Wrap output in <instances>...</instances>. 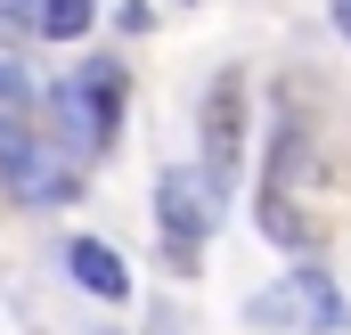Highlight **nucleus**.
<instances>
[{"label":"nucleus","instance_id":"obj_1","mask_svg":"<svg viewBox=\"0 0 351 335\" xmlns=\"http://www.w3.org/2000/svg\"><path fill=\"white\" fill-rule=\"evenodd\" d=\"M351 311H343V286L327 278V270H294V278H278L254 294V327L269 335H335Z\"/></svg>","mask_w":351,"mask_h":335},{"label":"nucleus","instance_id":"obj_2","mask_svg":"<svg viewBox=\"0 0 351 335\" xmlns=\"http://www.w3.org/2000/svg\"><path fill=\"white\" fill-rule=\"evenodd\" d=\"M213 188H204V172H164L156 180V221H164V246H172V262L188 270L196 262V246L213 238Z\"/></svg>","mask_w":351,"mask_h":335},{"label":"nucleus","instance_id":"obj_3","mask_svg":"<svg viewBox=\"0 0 351 335\" xmlns=\"http://www.w3.org/2000/svg\"><path fill=\"white\" fill-rule=\"evenodd\" d=\"M237 156H245V82L221 74V82L204 90V188L213 196H229Z\"/></svg>","mask_w":351,"mask_h":335},{"label":"nucleus","instance_id":"obj_4","mask_svg":"<svg viewBox=\"0 0 351 335\" xmlns=\"http://www.w3.org/2000/svg\"><path fill=\"white\" fill-rule=\"evenodd\" d=\"M114 106H123V74L114 66H82L66 82V115H74L82 148H114Z\"/></svg>","mask_w":351,"mask_h":335},{"label":"nucleus","instance_id":"obj_5","mask_svg":"<svg viewBox=\"0 0 351 335\" xmlns=\"http://www.w3.org/2000/svg\"><path fill=\"white\" fill-rule=\"evenodd\" d=\"M8 180L25 188V196H41V205H66L82 180H74V164H58V156H41V148H16L8 156Z\"/></svg>","mask_w":351,"mask_h":335},{"label":"nucleus","instance_id":"obj_6","mask_svg":"<svg viewBox=\"0 0 351 335\" xmlns=\"http://www.w3.org/2000/svg\"><path fill=\"white\" fill-rule=\"evenodd\" d=\"M66 262H74V278H82L90 294H106V303H123V294H131V270L98 246V238H74V246H66Z\"/></svg>","mask_w":351,"mask_h":335},{"label":"nucleus","instance_id":"obj_7","mask_svg":"<svg viewBox=\"0 0 351 335\" xmlns=\"http://www.w3.org/2000/svg\"><path fill=\"white\" fill-rule=\"evenodd\" d=\"M41 33H49V41L90 33V0H41Z\"/></svg>","mask_w":351,"mask_h":335},{"label":"nucleus","instance_id":"obj_8","mask_svg":"<svg viewBox=\"0 0 351 335\" xmlns=\"http://www.w3.org/2000/svg\"><path fill=\"white\" fill-rule=\"evenodd\" d=\"M0 106H25V74L16 66H0Z\"/></svg>","mask_w":351,"mask_h":335},{"label":"nucleus","instance_id":"obj_9","mask_svg":"<svg viewBox=\"0 0 351 335\" xmlns=\"http://www.w3.org/2000/svg\"><path fill=\"white\" fill-rule=\"evenodd\" d=\"M335 25H343V41H351V0H335Z\"/></svg>","mask_w":351,"mask_h":335}]
</instances>
